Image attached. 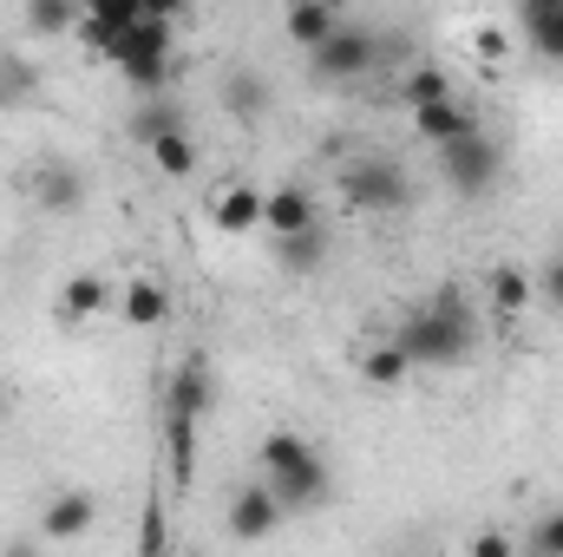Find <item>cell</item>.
<instances>
[{
	"label": "cell",
	"instance_id": "cell-1",
	"mask_svg": "<svg viewBox=\"0 0 563 557\" xmlns=\"http://www.w3.org/2000/svg\"><path fill=\"white\" fill-rule=\"evenodd\" d=\"M394 341L407 348V361L413 368H459L472 348H478V315H472V302H465V288H432L420 308L394 328Z\"/></svg>",
	"mask_w": 563,
	"mask_h": 557
},
{
	"label": "cell",
	"instance_id": "cell-2",
	"mask_svg": "<svg viewBox=\"0 0 563 557\" xmlns=\"http://www.w3.org/2000/svg\"><path fill=\"white\" fill-rule=\"evenodd\" d=\"M263 485L276 492L282 512H314L321 499H328V459L301 439V433H288V426H276L269 439H263Z\"/></svg>",
	"mask_w": 563,
	"mask_h": 557
},
{
	"label": "cell",
	"instance_id": "cell-3",
	"mask_svg": "<svg viewBox=\"0 0 563 557\" xmlns=\"http://www.w3.org/2000/svg\"><path fill=\"white\" fill-rule=\"evenodd\" d=\"M380 66V33L374 26H334L321 46H308V73L321 79V86H354V79H367Z\"/></svg>",
	"mask_w": 563,
	"mask_h": 557
},
{
	"label": "cell",
	"instance_id": "cell-4",
	"mask_svg": "<svg viewBox=\"0 0 563 557\" xmlns=\"http://www.w3.org/2000/svg\"><path fill=\"white\" fill-rule=\"evenodd\" d=\"M432 151H439V177H445L459 197H485V190L498 184V171H505V151H498V139H492L485 125L432 144Z\"/></svg>",
	"mask_w": 563,
	"mask_h": 557
},
{
	"label": "cell",
	"instance_id": "cell-5",
	"mask_svg": "<svg viewBox=\"0 0 563 557\" xmlns=\"http://www.w3.org/2000/svg\"><path fill=\"white\" fill-rule=\"evenodd\" d=\"M341 204L347 210H407L413 184L394 157H354V164H341Z\"/></svg>",
	"mask_w": 563,
	"mask_h": 557
},
{
	"label": "cell",
	"instance_id": "cell-6",
	"mask_svg": "<svg viewBox=\"0 0 563 557\" xmlns=\"http://www.w3.org/2000/svg\"><path fill=\"white\" fill-rule=\"evenodd\" d=\"M282 518H288V512L276 505V492H269L263 479H256V485H243V492L230 499V538H236V545H263Z\"/></svg>",
	"mask_w": 563,
	"mask_h": 557
},
{
	"label": "cell",
	"instance_id": "cell-7",
	"mask_svg": "<svg viewBox=\"0 0 563 557\" xmlns=\"http://www.w3.org/2000/svg\"><path fill=\"white\" fill-rule=\"evenodd\" d=\"M210 394H217V374H210V361L203 354H184L177 368H170V381H164V407L170 414H210Z\"/></svg>",
	"mask_w": 563,
	"mask_h": 557
},
{
	"label": "cell",
	"instance_id": "cell-8",
	"mask_svg": "<svg viewBox=\"0 0 563 557\" xmlns=\"http://www.w3.org/2000/svg\"><path fill=\"white\" fill-rule=\"evenodd\" d=\"M26 190H33V204H40V210H53V217H66V210H79V204H86V177H79L73 164H59V157H46V164L26 177Z\"/></svg>",
	"mask_w": 563,
	"mask_h": 557
},
{
	"label": "cell",
	"instance_id": "cell-9",
	"mask_svg": "<svg viewBox=\"0 0 563 557\" xmlns=\"http://www.w3.org/2000/svg\"><path fill=\"white\" fill-rule=\"evenodd\" d=\"M210 223L230 230V237H256L263 230V190L256 184H223L210 197Z\"/></svg>",
	"mask_w": 563,
	"mask_h": 557
},
{
	"label": "cell",
	"instance_id": "cell-10",
	"mask_svg": "<svg viewBox=\"0 0 563 557\" xmlns=\"http://www.w3.org/2000/svg\"><path fill=\"white\" fill-rule=\"evenodd\" d=\"M92 525H99V499H92V492H59V499L40 512V538H53V545L86 538Z\"/></svg>",
	"mask_w": 563,
	"mask_h": 557
},
{
	"label": "cell",
	"instance_id": "cell-11",
	"mask_svg": "<svg viewBox=\"0 0 563 557\" xmlns=\"http://www.w3.org/2000/svg\"><path fill=\"white\" fill-rule=\"evenodd\" d=\"M341 26V0H288V13H282V33H288V46H321L328 33Z\"/></svg>",
	"mask_w": 563,
	"mask_h": 557
},
{
	"label": "cell",
	"instance_id": "cell-12",
	"mask_svg": "<svg viewBox=\"0 0 563 557\" xmlns=\"http://www.w3.org/2000/svg\"><path fill=\"white\" fill-rule=\"evenodd\" d=\"M263 230H269V237H295V230H314V197H308L301 184L263 190Z\"/></svg>",
	"mask_w": 563,
	"mask_h": 557
},
{
	"label": "cell",
	"instance_id": "cell-13",
	"mask_svg": "<svg viewBox=\"0 0 563 557\" xmlns=\"http://www.w3.org/2000/svg\"><path fill=\"white\" fill-rule=\"evenodd\" d=\"M119 308H125L132 328H164V321H170V288L157 276H132L119 288Z\"/></svg>",
	"mask_w": 563,
	"mask_h": 557
},
{
	"label": "cell",
	"instance_id": "cell-14",
	"mask_svg": "<svg viewBox=\"0 0 563 557\" xmlns=\"http://www.w3.org/2000/svg\"><path fill=\"white\" fill-rule=\"evenodd\" d=\"M413 132L426 144H445V139H459V132H478V112L459 106V99H432V106H413Z\"/></svg>",
	"mask_w": 563,
	"mask_h": 557
},
{
	"label": "cell",
	"instance_id": "cell-15",
	"mask_svg": "<svg viewBox=\"0 0 563 557\" xmlns=\"http://www.w3.org/2000/svg\"><path fill=\"white\" fill-rule=\"evenodd\" d=\"M485 295H492L498 315H525V308L538 302V276L518 270V263H492V270H485Z\"/></svg>",
	"mask_w": 563,
	"mask_h": 557
},
{
	"label": "cell",
	"instance_id": "cell-16",
	"mask_svg": "<svg viewBox=\"0 0 563 557\" xmlns=\"http://www.w3.org/2000/svg\"><path fill=\"white\" fill-rule=\"evenodd\" d=\"M164 459H170V479L190 485V472H197V414L164 407Z\"/></svg>",
	"mask_w": 563,
	"mask_h": 557
},
{
	"label": "cell",
	"instance_id": "cell-17",
	"mask_svg": "<svg viewBox=\"0 0 563 557\" xmlns=\"http://www.w3.org/2000/svg\"><path fill=\"white\" fill-rule=\"evenodd\" d=\"M79 13H86V0H26V7H20V26H26L33 40H59V33L79 26Z\"/></svg>",
	"mask_w": 563,
	"mask_h": 557
},
{
	"label": "cell",
	"instance_id": "cell-18",
	"mask_svg": "<svg viewBox=\"0 0 563 557\" xmlns=\"http://www.w3.org/2000/svg\"><path fill=\"white\" fill-rule=\"evenodd\" d=\"M119 295H112V282L106 276H66L59 282V315L66 321H86V315H99V308H112Z\"/></svg>",
	"mask_w": 563,
	"mask_h": 557
},
{
	"label": "cell",
	"instance_id": "cell-19",
	"mask_svg": "<svg viewBox=\"0 0 563 557\" xmlns=\"http://www.w3.org/2000/svg\"><path fill=\"white\" fill-rule=\"evenodd\" d=\"M276 263L288 276H314L321 263H328V237H321V223L314 230H295V237H276Z\"/></svg>",
	"mask_w": 563,
	"mask_h": 557
},
{
	"label": "cell",
	"instance_id": "cell-20",
	"mask_svg": "<svg viewBox=\"0 0 563 557\" xmlns=\"http://www.w3.org/2000/svg\"><path fill=\"white\" fill-rule=\"evenodd\" d=\"M407 374H413V361H407V348H400L394 335L374 341V348L361 354V381H367V387H400Z\"/></svg>",
	"mask_w": 563,
	"mask_h": 557
},
{
	"label": "cell",
	"instance_id": "cell-21",
	"mask_svg": "<svg viewBox=\"0 0 563 557\" xmlns=\"http://www.w3.org/2000/svg\"><path fill=\"white\" fill-rule=\"evenodd\" d=\"M177 125H184V106H177L170 92H144V106L132 112L125 132H132L139 144H151V139H164V132H177Z\"/></svg>",
	"mask_w": 563,
	"mask_h": 557
},
{
	"label": "cell",
	"instance_id": "cell-22",
	"mask_svg": "<svg viewBox=\"0 0 563 557\" xmlns=\"http://www.w3.org/2000/svg\"><path fill=\"white\" fill-rule=\"evenodd\" d=\"M144 151H151V164H157L164 177H177V184H184V177L197 171V139H190V125H177V132H164V139H151Z\"/></svg>",
	"mask_w": 563,
	"mask_h": 557
},
{
	"label": "cell",
	"instance_id": "cell-23",
	"mask_svg": "<svg viewBox=\"0 0 563 557\" xmlns=\"http://www.w3.org/2000/svg\"><path fill=\"white\" fill-rule=\"evenodd\" d=\"M223 106H230L243 125H256V119L269 112V86H263L256 73H230V79H223Z\"/></svg>",
	"mask_w": 563,
	"mask_h": 557
},
{
	"label": "cell",
	"instance_id": "cell-24",
	"mask_svg": "<svg viewBox=\"0 0 563 557\" xmlns=\"http://www.w3.org/2000/svg\"><path fill=\"white\" fill-rule=\"evenodd\" d=\"M525 33L544 59H563V0H544V7H525Z\"/></svg>",
	"mask_w": 563,
	"mask_h": 557
},
{
	"label": "cell",
	"instance_id": "cell-25",
	"mask_svg": "<svg viewBox=\"0 0 563 557\" xmlns=\"http://www.w3.org/2000/svg\"><path fill=\"white\" fill-rule=\"evenodd\" d=\"M400 99H407V106H432V99H452V79H445L439 66H413V73L400 79Z\"/></svg>",
	"mask_w": 563,
	"mask_h": 557
},
{
	"label": "cell",
	"instance_id": "cell-26",
	"mask_svg": "<svg viewBox=\"0 0 563 557\" xmlns=\"http://www.w3.org/2000/svg\"><path fill=\"white\" fill-rule=\"evenodd\" d=\"M33 86H40V66L33 59H0V106H20V99H33Z\"/></svg>",
	"mask_w": 563,
	"mask_h": 557
},
{
	"label": "cell",
	"instance_id": "cell-27",
	"mask_svg": "<svg viewBox=\"0 0 563 557\" xmlns=\"http://www.w3.org/2000/svg\"><path fill=\"white\" fill-rule=\"evenodd\" d=\"M86 13H92L99 26L125 33V26H139V20H144V0H86Z\"/></svg>",
	"mask_w": 563,
	"mask_h": 557
},
{
	"label": "cell",
	"instance_id": "cell-28",
	"mask_svg": "<svg viewBox=\"0 0 563 557\" xmlns=\"http://www.w3.org/2000/svg\"><path fill=\"white\" fill-rule=\"evenodd\" d=\"M505 53H511V33H498V26H472V59H478V66H505Z\"/></svg>",
	"mask_w": 563,
	"mask_h": 557
},
{
	"label": "cell",
	"instance_id": "cell-29",
	"mask_svg": "<svg viewBox=\"0 0 563 557\" xmlns=\"http://www.w3.org/2000/svg\"><path fill=\"white\" fill-rule=\"evenodd\" d=\"M538 302L563 315V250L551 256V263H544V270H538Z\"/></svg>",
	"mask_w": 563,
	"mask_h": 557
},
{
	"label": "cell",
	"instance_id": "cell-30",
	"mask_svg": "<svg viewBox=\"0 0 563 557\" xmlns=\"http://www.w3.org/2000/svg\"><path fill=\"white\" fill-rule=\"evenodd\" d=\"M531 551H544V557H563V512H551L538 532H531Z\"/></svg>",
	"mask_w": 563,
	"mask_h": 557
},
{
	"label": "cell",
	"instance_id": "cell-31",
	"mask_svg": "<svg viewBox=\"0 0 563 557\" xmlns=\"http://www.w3.org/2000/svg\"><path fill=\"white\" fill-rule=\"evenodd\" d=\"M511 551H518V545H511L505 532H478V538H472V557H511Z\"/></svg>",
	"mask_w": 563,
	"mask_h": 557
},
{
	"label": "cell",
	"instance_id": "cell-32",
	"mask_svg": "<svg viewBox=\"0 0 563 557\" xmlns=\"http://www.w3.org/2000/svg\"><path fill=\"white\" fill-rule=\"evenodd\" d=\"M144 13H157V20H177V13H184V0H144Z\"/></svg>",
	"mask_w": 563,
	"mask_h": 557
},
{
	"label": "cell",
	"instance_id": "cell-33",
	"mask_svg": "<svg viewBox=\"0 0 563 557\" xmlns=\"http://www.w3.org/2000/svg\"><path fill=\"white\" fill-rule=\"evenodd\" d=\"M7 414H13V401H7V387H0V419H7Z\"/></svg>",
	"mask_w": 563,
	"mask_h": 557
},
{
	"label": "cell",
	"instance_id": "cell-34",
	"mask_svg": "<svg viewBox=\"0 0 563 557\" xmlns=\"http://www.w3.org/2000/svg\"><path fill=\"white\" fill-rule=\"evenodd\" d=\"M525 7H544V0H525Z\"/></svg>",
	"mask_w": 563,
	"mask_h": 557
}]
</instances>
